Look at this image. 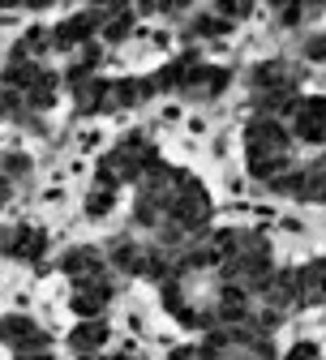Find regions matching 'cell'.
<instances>
[{"instance_id": "obj_9", "label": "cell", "mask_w": 326, "mask_h": 360, "mask_svg": "<svg viewBox=\"0 0 326 360\" xmlns=\"http://www.w3.org/2000/svg\"><path fill=\"white\" fill-rule=\"evenodd\" d=\"M112 198H116V189H104V185L90 189V193H86V214H90V219H104V214L112 210Z\"/></svg>"}, {"instance_id": "obj_6", "label": "cell", "mask_w": 326, "mask_h": 360, "mask_svg": "<svg viewBox=\"0 0 326 360\" xmlns=\"http://www.w3.org/2000/svg\"><path fill=\"white\" fill-rule=\"evenodd\" d=\"M104 343H108V322H104V318H90V322H82V326L69 335V347H73L77 356H99Z\"/></svg>"}, {"instance_id": "obj_10", "label": "cell", "mask_w": 326, "mask_h": 360, "mask_svg": "<svg viewBox=\"0 0 326 360\" xmlns=\"http://www.w3.org/2000/svg\"><path fill=\"white\" fill-rule=\"evenodd\" d=\"M305 56H309V60H326V34H313V39L305 43Z\"/></svg>"}, {"instance_id": "obj_3", "label": "cell", "mask_w": 326, "mask_h": 360, "mask_svg": "<svg viewBox=\"0 0 326 360\" xmlns=\"http://www.w3.org/2000/svg\"><path fill=\"white\" fill-rule=\"evenodd\" d=\"M296 138L301 142H326V99H301V108H296Z\"/></svg>"}, {"instance_id": "obj_4", "label": "cell", "mask_w": 326, "mask_h": 360, "mask_svg": "<svg viewBox=\"0 0 326 360\" xmlns=\"http://www.w3.org/2000/svg\"><path fill=\"white\" fill-rule=\"evenodd\" d=\"M108 300H112V283H108V279L77 283V288H73V309L82 313L86 322H90V318H99V313L108 309Z\"/></svg>"}, {"instance_id": "obj_12", "label": "cell", "mask_w": 326, "mask_h": 360, "mask_svg": "<svg viewBox=\"0 0 326 360\" xmlns=\"http://www.w3.org/2000/svg\"><path fill=\"white\" fill-rule=\"evenodd\" d=\"M9 249V228H0V253Z\"/></svg>"}, {"instance_id": "obj_14", "label": "cell", "mask_w": 326, "mask_h": 360, "mask_svg": "<svg viewBox=\"0 0 326 360\" xmlns=\"http://www.w3.org/2000/svg\"><path fill=\"white\" fill-rule=\"evenodd\" d=\"M77 360H104V356H77Z\"/></svg>"}, {"instance_id": "obj_5", "label": "cell", "mask_w": 326, "mask_h": 360, "mask_svg": "<svg viewBox=\"0 0 326 360\" xmlns=\"http://www.w3.org/2000/svg\"><path fill=\"white\" fill-rule=\"evenodd\" d=\"M9 257L18 262H39L43 253H48V236H43L39 228H9Z\"/></svg>"}, {"instance_id": "obj_1", "label": "cell", "mask_w": 326, "mask_h": 360, "mask_svg": "<svg viewBox=\"0 0 326 360\" xmlns=\"http://www.w3.org/2000/svg\"><path fill=\"white\" fill-rule=\"evenodd\" d=\"M0 343H9L13 352H39V347H52V335H43L22 313H9V318H0Z\"/></svg>"}, {"instance_id": "obj_7", "label": "cell", "mask_w": 326, "mask_h": 360, "mask_svg": "<svg viewBox=\"0 0 326 360\" xmlns=\"http://www.w3.org/2000/svg\"><path fill=\"white\" fill-rule=\"evenodd\" d=\"M112 266H116V270H129V275H142L146 249H142V245H133L129 236H116V240H112Z\"/></svg>"}, {"instance_id": "obj_11", "label": "cell", "mask_w": 326, "mask_h": 360, "mask_svg": "<svg viewBox=\"0 0 326 360\" xmlns=\"http://www.w3.org/2000/svg\"><path fill=\"white\" fill-rule=\"evenodd\" d=\"M18 360H52V347H39V352H18Z\"/></svg>"}, {"instance_id": "obj_8", "label": "cell", "mask_w": 326, "mask_h": 360, "mask_svg": "<svg viewBox=\"0 0 326 360\" xmlns=\"http://www.w3.org/2000/svg\"><path fill=\"white\" fill-rule=\"evenodd\" d=\"M133 18H137L133 9H108V18H104V30H99V34H104L108 43H120V39L133 30Z\"/></svg>"}, {"instance_id": "obj_2", "label": "cell", "mask_w": 326, "mask_h": 360, "mask_svg": "<svg viewBox=\"0 0 326 360\" xmlns=\"http://www.w3.org/2000/svg\"><path fill=\"white\" fill-rule=\"evenodd\" d=\"M61 270L73 279V288L77 283H95V279H108L104 275V253L99 249H90V245H77V249H69L65 257H61Z\"/></svg>"}, {"instance_id": "obj_13", "label": "cell", "mask_w": 326, "mask_h": 360, "mask_svg": "<svg viewBox=\"0 0 326 360\" xmlns=\"http://www.w3.org/2000/svg\"><path fill=\"white\" fill-rule=\"evenodd\" d=\"M0 120H9V108H5V90H0Z\"/></svg>"}]
</instances>
